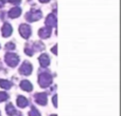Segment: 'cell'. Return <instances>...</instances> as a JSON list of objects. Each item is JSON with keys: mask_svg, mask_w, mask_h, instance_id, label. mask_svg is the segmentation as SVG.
<instances>
[{"mask_svg": "<svg viewBox=\"0 0 121 116\" xmlns=\"http://www.w3.org/2000/svg\"><path fill=\"white\" fill-rule=\"evenodd\" d=\"M0 85L3 87V88H5V89H8V88L11 87V82L8 81V80H1V79H0Z\"/></svg>", "mask_w": 121, "mask_h": 116, "instance_id": "cell-12", "label": "cell"}, {"mask_svg": "<svg viewBox=\"0 0 121 116\" xmlns=\"http://www.w3.org/2000/svg\"><path fill=\"white\" fill-rule=\"evenodd\" d=\"M38 35H39L42 38H48V37H50V35H51V29H50V27H42V29L38 31Z\"/></svg>", "mask_w": 121, "mask_h": 116, "instance_id": "cell-8", "label": "cell"}, {"mask_svg": "<svg viewBox=\"0 0 121 116\" xmlns=\"http://www.w3.org/2000/svg\"><path fill=\"white\" fill-rule=\"evenodd\" d=\"M5 49H6V50H14V49H15V44L9 42V43L5 46Z\"/></svg>", "mask_w": 121, "mask_h": 116, "instance_id": "cell-13", "label": "cell"}, {"mask_svg": "<svg viewBox=\"0 0 121 116\" xmlns=\"http://www.w3.org/2000/svg\"><path fill=\"white\" fill-rule=\"evenodd\" d=\"M43 14L39 10H36V8H32L29 13H27L26 15V18H27L28 21L30 22H33V21H36V20H39L42 18Z\"/></svg>", "mask_w": 121, "mask_h": 116, "instance_id": "cell-1", "label": "cell"}, {"mask_svg": "<svg viewBox=\"0 0 121 116\" xmlns=\"http://www.w3.org/2000/svg\"><path fill=\"white\" fill-rule=\"evenodd\" d=\"M1 31H2V36H3V37H9V36L12 35L13 27L10 23H4L2 29H1Z\"/></svg>", "mask_w": 121, "mask_h": 116, "instance_id": "cell-7", "label": "cell"}, {"mask_svg": "<svg viewBox=\"0 0 121 116\" xmlns=\"http://www.w3.org/2000/svg\"><path fill=\"white\" fill-rule=\"evenodd\" d=\"M56 48H57L56 46H54V48H52V52L54 53V54H56Z\"/></svg>", "mask_w": 121, "mask_h": 116, "instance_id": "cell-17", "label": "cell"}, {"mask_svg": "<svg viewBox=\"0 0 121 116\" xmlns=\"http://www.w3.org/2000/svg\"><path fill=\"white\" fill-rule=\"evenodd\" d=\"M20 73L22 75H29V74H31V72H32V66H31V63L30 62H28V61H26V62H23V64L21 66V68H20Z\"/></svg>", "mask_w": 121, "mask_h": 116, "instance_id": "cell-6", "label": "cell"}, {"mask_svg": "<svg viewBox=\"0 0 121 116\" xmlns=\"http://www.w3.org/2000/svg\"><path fill=\"white\" fill-rule=\"evenodd\" d=\"M4 2H5L4 0H0V8H2L4 5Z\"/></svg>", "mask_w": 121, "mask_h": 116, "instance_id": "cell-16", "label": "cell"}, {"mask_svg": "<svg viewBox=\"0 0 121 116\" xmlns=\"http://www.w3.org/2000/svg\"><path fill=\"white\" fill-rule=\"evenodd\" d=\"M46 27H50V29H52V27H56V16L53 14H50L48 15V17L46 18Z\"/></svg>", "mask_w": 121, "mask_h": 116, "instance_id": "cell-4", "label": "cell"}, {"mask_svg": "<svg viewBox=\"0 0 121 116\" xmlns=\"http://www.w3.org/2000/svg\"><path fill=\"white\" fill-rule=\"evenodd\" d=\"M8 1L11 2V3H13V4H18V3H20L21 0H8Z\"/></svg>", "mask_w": 121, "mask_h": 116, "instance_id": "cell-14", "label": "cell"}, {"mask_svg": "<svg viewBox=\"0 0 121 116\" xmlns=\"http://www.w3.org/2000/svg\"><path fill=\"white\" fill-rule=\"evenodd\" d=\"M49 1H50V0H39L40 3H48Z\"/></svg>", "mask_w": 121, "mask_h": 116, "instance_id": "cell-15", "label": "cell"}, {"mask_svg": "<svg viewBox=\"0 0 121 116\" xmlns=\"http://www.w3.org/2000/svg\"><path fill=\"white\" fill-rule=\"evenodd\" d=\"M20 14H21V8L19 6H15V8L10 10L9 17H11V18H17L18 16H20Z\"/></svg>", "mask_w": 121, "mask_h": 116, "instance_id": "cell-9", "label": "cell"}, {"mask_svg": "<svg viewBox=\"0 0 121 116\" xmlns=\"http://www.w3.org/2000/svg\"><path fill=\"white\" fill-rule=\"evenodd\" d=\"M19 33H20V35L22 36L23 38L28 39V38L31 36V27L28 24L23 23V24H21L20 27H19Z\"/></svg>", "mask_w": 121, "mask_h": 116, "instance_id": "cell-3", "label": "cell"}, {"mask_svg": "<svg viewBox=\"0 0 121 116\" xmlns=\"http://www.w3.org/2000/svg\"><path fill=\"white\" fill-rule=\"evenodd\" d=\"M39 62L42 64V66H47L49 63H50V59H49L48 55L46 54H43L42 56L39 57Z\"/></svg>", "mask_w": 121, "mask_h": 116, "instance_id": "cell-10", "label": "cell"}, {"mask_svg": "<svg viewBox=\"0 0 121 116\" xmlns=\"http://www.w3.org/2000/svg\"><path fill=\"white\" fill-rule=\"evenodd\" d=\"M5 61L9 66H15L19 61V58L16 54H13V53H9L5 55Z\"/></svg>", "mask_w": 121, "mask_h": 116, "instance_id": "cell-2", "label": "cell"}, {"mask_svg": "<svg viewBox=\"0 0 121 116\" xmlns=\"http://www.w3.org/2000/svg\"><path fill=\"white\" fill-rule=\"evenodd\" d=\"M21 88H22L23 90H27V91H30V90H32V85H31V83L29 82V81H22L21 82Z\"/></svg>", "mask_w": 121, "mask_h": 116, "instance_id": "cell-11", "label": "cell"}, {"mask_svg": "<svg viewBox=\"0 0 121 116\" xmlns=\"http://www.w3.org/2000/svg\"><path fill=\"white\" fill-rule=\"evenodd\" d=\"M51 82V76L49 74H40L39 75V83L42 87H47Z\"/></svg>", "mask_w": 121, "mask_h": 116, "instance_id": "cell-5", "label": "cell"}]
</instances>
